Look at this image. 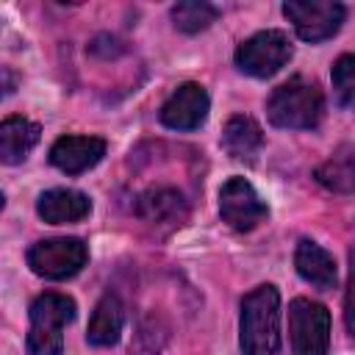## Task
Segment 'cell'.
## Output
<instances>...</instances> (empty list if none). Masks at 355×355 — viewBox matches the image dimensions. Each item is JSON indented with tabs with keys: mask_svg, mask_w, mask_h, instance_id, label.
Masks as SVG:
<instances>
[{
	"mask_svg": "<svg viewBox=\"0 0 355 355\" xmlns=\"http://www.w3.org/2000/svg\"><path fill=\"white\" fill-rule=\"evenodd\" d=\"M208 92L200 83H183L178 86L169 100L161 105V122L172 130H194L205 122L208 116Z\"/></svg>",
	"mask_w": 355,
	"mask_h": 355,
	"instance_id": "9",
	"label": "cell"
},
{
	"mask_svg": "<svg viewBox=\"0 0 355 355\" xmlns=\"http://www.w3.org/2000/svg\"><path fill=\"white\" fill-rule=\"evenodd\" d=\"M263 144V130L252 116H230L222 130V147L230 158H252Z\"/></svg>",
	"mask_w": 355,
	"mask_h": 355,
	"instance_id": "15",
	"label": "cell"
},
{
	"mask_svg": "<svg viewBox=\"0 0 355 355\" xmlns=\"http://www.w3.org/2000/svg\"><path fill=\"white\" fill-rule=\"evenodd\" d=\"M36 214L50 225L80 222L92 214V200L78 189H50L44 194H39Z\"/></svg>",
	"mask_w": 355,
	"mask_h": 355,
	"instance_id": "11",
	"label": "cell"
},
{
	"mask_svg": "<svg viewBox=\"0 0 355 355\" xmlns=\"http://www.w3.org/2000/svg\"><path fill=\"white\" fill-rule=\"evenodd\" d=\"M105 155V141L100 136H61L50 147V164L67 175H80L92 169Z\"/></svg>",
	"mask_w": 355,
	"mask_h": 355,
	"instance_id": "10",
	"label": "cell"
},
{
	"mask_svg": "<svg viewBox=\"0 0 355 355\" xmlns=\"http://www.w3.org/2000/svg\"><path fill=\"white\" fill-rule=\"evenodd\" d=\"M316 180L330 191L352 194L355 191V150H341L330 155L324 164H319Z\"/></svg>",
	"mask_w": 355,
	"mask_h": 355,
	"instance_id": "16",
	"label": "cell"
},
{
	"mask_svg": "<svg viewBox=\"0 0 355 355\" xmlns=\"http://www.w3.org/2000/svg\"><path fill=\"white\" fill-rule=\"evenodd\" d=\"M219 214H222V222H227L233 230L250 233L269 216V208L250 180L230 178L219 189Z\"/></svg>",
	"mask_w": 355,
	"mask_h": 355,
	"instance_id": "8",
	"label": "cell"
},
{
	"mask_svg": "<svg viewBox=\"0 0 355 355\" xmlns=\"http://www.w3.org/2000/svg\"><path fill=\"white\" fill-rule=\"evenodd\" d=\"M139 214L150 222L178 219L183 214V197L175 189H150L139 200Z\"/></svg>",
	"mask_w": 355,
	"mask_h": 355,
	"instance_id": "17",
	"label": "cell"
},
{
	"mask_svg": "<svg viewBox=\"0 0 355 355\" xmlns=\"http://www.w3.org/2000/svg\"><path fill=\"white\" fill-rule=\"evenodd\" d=\"M288 338L294 355H327L330 311L322 302L297 297L288 305Z\"/></svg>",
	"mask_w": 355,
	"mask_h": 355,
	"instance_id": "4",
	"label": "cell"
},
{
	"mask_svg": "<svg viewBox=\"0 0 355 355\" xmlns=\"http://www.w3.org/2000/svg\"><path fill=\"white\" fill-rule=\"evenodd\" d=\"M294 266L300 272V277L322 291H330L336 288V261L333 255L319 247L316 241L311 239H302L297 244V252H294Z\"/></svg>",
	"mask_w": 355,
	"mask_h": 355,
	"instance_id": "13",
	"label": "cell"
},
{
	"mask_svg": "<svg viewBox=\"0 0 355 355\" xmlns=\"http://www.w3.org/2000/svg\"><path fill=\"white\" fill-rule=\"evenodd\" d=\"M75 319V300L58 291L39 294L31 302V330L25 338L28 355H61L64 327Z\"/></svg>",
	"mask_w": 355,
	"mask_h": 355,
	"instance_id": "3",
	"label": "cell"
},
{
	"mask_svg": "<svg viewBox=\"0 0 355 355\" xmlns=\"http://www.w3.org/2000/svg\"><path fill=\"white\" fill-rule=\"evenodd\" d=\"M330 80H333L338 105L355 108V55L352 53H344L336 58V64L330 69Z\"/></svg>",
	"mask_w": 355,
	"mask_h": 355,
	"instance_id": "19",
	"label": "cell"
},
{
	"mask_svg": "<svg viewBox=\"0 0 355 355\" xmlns=\"http://www.w3.org/2000/svg\"><path fill=\"white\" fill-rule=\"evenodd\" d=\"M122 327H125V305L114 291H105L92 311L86 338L94 347H111L119 341Z\"/></svg>",
	"mask_w": 355,
	"mask_h": 355,
	"instance_id": "12",
	"label": "cell"
},
{
	"mask_svg": "<svg viewBox=\"0 0 355 355\" xmlns=\"http://www.w3.org/2000/svg\"><path fill=\"white\" fill-rule=\"evenodd\" d=\"M283 14L294 25L302 42H324L338 33L347 8L336 0H288L283 3Z\"/></svg>",
	"mask_w": 355,
	"mask_h": 355,
	"instance_id": "7",
	"label": "cell"
},
{
	"mask_svg": "<svg viewBox=\"0 0 355 355\" xmlns=\"http://www.w3.org/2000/svg\"><path fill=\"white\" fill-rule=\"evenodd\" d=\"M216 17H219V11L211 3H202V0H186V3H178L172 8V22L183 33H200Z\"/></svg>",
	"mask_w": 355,
	"mask_h": 355,
	"instance_id": "18",
	"label": "cell"
},
{
	"mask_svg": "<svg viewBox=\"0 0 355 355\" xmlns=\"http://www.w3.org/2000/svg\"><path fill=\"white\" fill-rule=\"evenodd\" d=\"M344 305H347V311H344L347 327L355 336V252L349 255V283H347V302Z\"/></svg>",
	"mask_w": 355,
	"mask_h": 355,
	"instance_id": "20",
	"label": "cell"
},
{
	"mask_svg": "<svg viewBox=\"0 0 355 355\" xmlns=\"http://www.w3.org/2000/svg\"><path fill=\"white\" fill-rule=\"evenodd\" d=\"M322 114H324L322 89L302 75H294L286 83H280L266 103V116L275 128L311 130L322 122Z\"/></svg>",
	"mask_w": 355,
	"mask_h": 355,
	"instance_id": "2",
	"label": "cell"
},
{
	"mask_svg": "<svg viewBox=\"0 0 355 355\" xmlns=\"http://www.w3.org/2000/svg\"><path fill=\"white\" fill-rule=\"evenodd\" d=\"M239 347H241V355H277L280 349V294L272 283L252 288L241 300Z\"/></svg>",
	"mask_w": 355,
	"mask_h": 355,
	"instance_id": "1",
	"label": "cell"
},
{
	"mask_svg": "<svg viewBox=\"0 0 355 355\" xmlns=\"http://www.w3.org/2000/svg\"><path fill=\"white\" fill-rule=\"evenodd\" d=\"M291 42L283 31L269 28V31H258L255 36H250L247 42L239 44L236 50V67L244 75L252 78H269L275 72H280L288 61H291Z\"/></svg>",
	"mask_w": 355,
	"mask_h": 355,
	"instance_id": "6",
	"label": "cell"
},
{
	"mask_svg": "<svg viewBox=\"0 0 355 355\" xmlns=\"http://www.w3.org/2000/svg\"><path fill=\"white\" fill-rule=\"evenodd\" d=\"M42 128L25 116H6L0 122V158L3 164H19L39 141Z\"/></svg>",
	"mask_w": 355,
	"mask_h": 355,
	"instance_id": "14",
	"label": "cell"
},
{
	"mask_svg": "<svg viewBox=\"0 0 355 355\" xmlns=\"http://www.w3.org/2000/svg\"><path fill=\"white\" fill-rule=\"evenodd\" d=\"M86 261H89V250L75 236L44 239L28 250L31 272L44 277V280H67V277L78 275L86 266Z\"/></svg>",
	"mask_w": 355,
	"mask_h": 355,
	"instance_id": "5",
	"label": "cell"
}]
</instances>
